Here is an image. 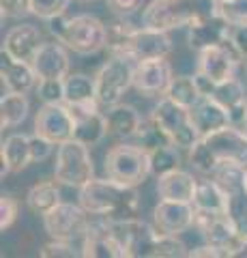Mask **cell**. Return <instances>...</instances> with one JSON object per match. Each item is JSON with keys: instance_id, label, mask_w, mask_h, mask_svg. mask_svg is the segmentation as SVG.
I'll list each match as a JSON object with an SVG mask.
<instances>
[{"instance_id": "obj_1", "label": "cell", "mask_w": 247, "mask_h": 258, "mask_svg": "<svg viewBox=\"0 0 247 258\" xmlns=\"http://www.w3.org/2000/svg\"><path fill=\"white\" fill-rule=\"evenodd\" d=\"M79 205L91 215L106 220H129L140 213L138 187L118 183L114 179H93L79 189Z\"/></svg>"}, {"instance_id": "obj_2", "label": "cell", "mask_w": 247, "mask_h": 258, "mask_svg": "<svg viewBox=\"0 0 247 258\" xmlns=\"http://www.w3.org/2000/svg\"><path fill=\"white\" fill-rule=\"evenodd\" d=\"M108 50L140 62L168 56L172 52V39L163 30L133 26L131 22L118 15V20L108 26Z\"/></svg>"}, {"instance_id": "obj_3", "label": "cell", "mask_w": 247, "mask_h": 258, "mask_svg": "<svg viewBox=\"0 0 247 258\" xmlns=\"http://www.w3.org/2000/svg\"><path fill=\"white\" fill-rule=\"evenodd\" d=\"M217 13L215 0H153L142 11V26L155 30H177Z\"/></svg>"}, {"instance_id": "obj_4", "label": "cell", "mask_w": 247, "mask_h": 258, "mask_svg": "<svg viewBox=\"0 0 247 258\" xmlns=\"http://www.w3.org/2000/svg\"><path fill=\"white\" fill-rule=\"evenodd\" d=\"M47 24L52 35L75 54L91 56L108 47V26L91 13L73 15V18L58 15Z\"/></svg>"}, {"instance_id": "obj_5", "label": "cell", "mask_w": 247, "mask_h": 258, "mask_svg": "<svg viewBox=\"0 0 247 258\" xmlns=\"http://www.w3.org/2000/svg\"><path fill=\"white\" fill-rule=\"evenodd\" d=\"M211 176L226 191V217L247 239V166L221 161Z\"/></svg>"}, {"instance_id": "obj_6", "label": "cell", "mask_w": 247, "mask_h": 258, "mask_svg": "<svg viewBox=\"0 0 247 258\" xmlns=\"http://www.w3.org/2000/svg\"><path fill=\"white\" fill-rule=\"evenodd\" d=\"M106 174L118 183L138 187L150 174V153L138 144H116L106 155Z\"/></svg>"}, {"instance_id": "obj_7", "label": "cell", "mask_w": 247, "mask_h": 258, "mask_svg": "<svg viewBox=\"0 0 247 258\" xmlns=\"http://www.w3.org/2000/svg\"><path fill=\"white\" fill-rule=\"evenodd\" d=\"M54 179L67 187L82 189L86 183L95 179V166L91 151L84 142L67 140L58 144L56 151V164H54Z\"/></svg>"}, {"instance_id": "obj_8", "label": "cell", "mask_w": 247, "mask_h": 258, "mask_svg": "<svg viewBox=\"0 0 247 258\" xmlns=\"http://www.w3.org/2000/svg\"><path fill=\"white\" fill-rule=\"evenodd\" d=\"M133 71H135V60L118 54H112L101 64V69L95 76L97 99L101 106L112 108L123 101L127 91L133 86Z\"/></svg>"}, {"instance_id": "obj_9", "label": "cell", "mask_w": 247, "mask_h": 258, "mask_svg": "<svg viewBox=\"0 0 247 258\" xmlns=\"http://www.w3.org/2000/svg\"><path fill=\"white\" fill-rule=\"evenodd\" d=\"M110 232L121 243L125 258H155L157 230L140 217L129 220H110Z\"/></svg>"}, {"instance_id": "obj_10", "label": "cell", "mask_w": 247, "mask_h": 258, "mask_svg": "<svg viewBox=\"0 0 247 258\" xmlns=\"http://www.w3.org/2000/svg\"><path fill=\"white\" fill-rule=\"evenodd\" d=\"M150 116L159 123V127L166 132L170 142L177 144V147L183 151H189L196 144V140L200 138L194 123H191L189 110L179 106L177 101H172L170 97H166V95L159 99V103L155 106Z\"/></svg>"}, {"instance_id": "obj_11", "label": "cell", "mask_w": 247, "mask_h": 258, "mask_svg": "<svg viewBox=\"0 0 247 258\" xmlns=\"http://www.w3.org/2000/svg\"><path fill=\"white\" fill-rule=\"evenodd\" d=\"M91 222V213L82 205L60 203L56 209H52L47 215H43V226L50 239L56 241H71L82 239Z\"/></svg>"}, {"instance_id": "obj_12", "label": "cell", "mask_w": 247, "mask_h": 258, "mask_svg": "<svg viewBox=\"0 0 247 258\" xmlns=\"http://www.w3.org/2000/svg\"><path fill=\"white\" fill-rule=\"evenodd\" d=\"M35 134L58 144L73 140L75 118L67 103H43L35 116Z\"/></svg>"}, {"instance_id": "obj_13", "label": "cell", "mask_w": 247, "mask_h": 258, "mask_svg": "<svg viewBox=\"0 0 247 258\" xmlns=\"http://www.w3.org/2000/svg\"><path fill=\"white\" fill-rule=\"evenodd\" d=\"M241 56L234 50V45L226 39L219 45H211L198 52V74L209 78L211 82H224L234 78L236 64H241Z\"/></svg>"}, {"instance_id": "obj_14", "label": "cell", "mask_w": 247, "mask_h": 258, "mask_svg": "<svg viewBox=\"0 0 247 258\" xmlns=\"http://www.w3.org/2000/svg\"><path fill=\"white\" fill-rule=\"evenodd\" d=\"M174 80L172 64L168 56H159V58H148L135 62L133 71V88L146 97L153 95H166Z\"/></svg>"}, {"instance_id": "obj_15", "label": "cell", "mask_w": 247, "mask_h": 258, "mask_svg": "<svg viewBox=\"0 0 247 258\" xmlns=\"http://www.w3.org/2000/svg\"><path fill=\"white\" fill-rule=\"evenodd\" d=\"M196 222L194 203H179V200H159L153 211V226L157 235H183Z\"/></svg>"}, {"instance_id": "obj_16", "label": "cell", "mask_w": 247, "mask_h": 258, "mask_svg": "<svg viewBox=\"0 0 247 258\" xmlns=\"http://www.w3.org/2000/svg\"><path fill=\"white\" fill-rule=\"evenodd\" d=\"M33 67L41 80H65L71 74V60H69V47L65 43L56 41H43L33 58Z\"/></svg>"}, {"instance_id": "obj_17", "label": "cell", "mask_w": 247, "mask_h": 258, "mask_svg": "<svg viewBox=\"0 0 247 258\" xmlns=\"http://www.w3.org/2000/svg\"><path fill=\"white\" fill-rule=\"evenodd\" d=\"M204 140L219 164L234 161V164L247 166V136L243 134V129L228 125L211 136H204Z\"/></svg>"}, {"instance_id": "obj_18", "label": "cell", "mask_w": 247, "mask_h": 258, "mask_svg": "<svg viewBox=\"0 0 247 258\" xmlns=\"http://www.w3.org/2000/svg\"><path fill=\"white\" fill-rule=\"evenodd\" d=\"M41 43H43L41 30H39L37 26H33V24H20V26L9 28V32L5 35L3 52L9 54L15 60L33 62L35 54H37Z\"/></svg>"}, {"instance_id": "obj_19", "label": "cell", "mask_w": 247, "mask_h": 258, "mask_svg": "<svg viewBox=\"0 0 247 258\" xmlns=\"http://www.w3.org/2000/svg\"><path fill=\"white\" fill-rule=\"evenodd\" d=\"M189 116H191V123H194L200 138L219 132V129H224L228 125H232L230 112L221 106V103L211 99V97H202V99L189 110Z\"/></svg>"}, {"instance_id": "obj_20", "label": "cell", "mask_w": 247, "mask_h": 258, "mask_svg": "<svg viewBox=\"0 0 247 258\" xmlns=\"http://www.w3.org/2000/svg\"><path fill=\"white\" fill-rule=\"evenodd\" d=\"M228 35H230V24L221 18L219 11L202 22H196L191 26H187V43L196 52L204 50V47H211V45L224 43Z\"/></svg>"}, {"instance_id": "obj_21", "label": "cell", "mask_w": 247, "mask_h": 258, "mask_svg": "<svg viewBox=\"0 0 247 258\" xmlns=\"http://www.w3.org/2000/svg\"><path fill=\"white\" fill-rule=\"evenodd\" d=\"M3 62H0V78H3V86L7 93H30L33 88L39 86V76L33 67V62L15 60L9 54H0Z\"/></svg>"}, {"instance_id": "obj_22", "label": "cell", "mask_w": 247, "mask_h": 258, "mask_svg": "<svg viewBox=\"0 0 247 258\" xmlns=\"http://www.w3.org/2000/svg\"><path fill=\"white\" fill-rule=\"evenodd\" d=\"M196 80H198V86H200L202 95L221 103L228 112L243 106L245 99H247L245 88L241 84V80H236V76L230 78V80H224V82H211V80L204 78L202 74H196Z\"/></svg>"}, {"instance_id": "obj_23", "label": "cell", "mask_w": 247, "mask_h": 258, "mask_svg": "<svg viewBox=\"0 0 247 258\" xmlns=\"http://www.w3.org/2000/svg\"><path fill=\"white\" fill-rule=\"evenodd\" d=\"M198 189V179L191 172L179 170L168 172L157 179V194L163 200H179V203H194Z\"/></svg>"}, {"instance_id": "obj_24", "label": "cell", "mask_w": 247, "mask_h": 258, "mask_svg": "<svg viewBox=\"0 0 247 258\" xmlns=\"http://www.w3.org/2000/svg\"><path fill=\"white\" fill-rule=\"evenodd\" d=\"M0 161H3V172L0 176L11 174V172H22L24 168H28L33 164L30 157V136L24 134H13L3 142L0 149Z\"/></svg>"}, {"instance_id": "obj_25", "label": "cell", "mask_w": 247, "mask_h": 258, "mask_svg": "<svg viewBox=\"0 0 247 258\" xmlns=\"http://www.w3.org/2000/svg\"><path fill=\"white\" fill-rule=\"evenodd\" d=\"M58 181H41L33 185L26 194V207L33 211L35 215H47L52 209H56L62 203V196H60V187H58Z\"/></svg>"}, {"instance_id": "obj_26", "label": "cell", "mask_w": 247, "mask_h": 258, "mask_svg": "<svg viewBox=\"0 0 247 258\" xmlns=\"http://www.w3.org/2000/svg\"><path fill=\"white\" fill-rule=\"evenodd\" d=\"M108 129L110 134L116 136L121 140H129L135 136L138 127L142 123V118L138 114V110L133 106H125V103H116L108 110Z\"/></svg>"}, {"instance_id": "obj_27", "label": "cell", "mask_w": 247, "mask_h": 258, "mask_svg": "<svg viewBox=\"0 0 247 258\" xmlns=\"http://www.w3.org/2000/svg\"><path fill=\"white\" fill-rule=\"evenodd\" d=\"M194 207L204 213H226V191L211 176L198 181V189L194 196Z\"/></svg>"}, {"instance_id": "obj_28", "label": "cell", "mask_w": 247, "mask_h": 258, "mask_svg": "<svg viewBox=\"0 0 247 258\" xmlns=\"http://www.w3.org/2000/svg\"><path fill=\"white\" fill-rule=\"evenodd\" d=\"M30 112V101L26 93H7L0 99V125L7 127H18L26 120Z\"/></svg>"}, {"instance_id": "obj_29", "label": "cell", "mask_w": 247, "mask_h": 258, "mask_svg": "<svg viewBox=\"0 0 247 258\" xmlns=\"http://www.w3.org/2000/svg\"><path fill=\"white\" fill-rule=\"evenodd\" d=\"M108 134H110L108 116L101 114V112H95V114H89V116L75 120L73 138L79 140V142H84L86 147H95V144H99Z\"/></svg>"}, {"instance_id": "obj_30", "label": "cell", "mask_w": 247, "mask_h": 258, "mask_svg": "<svg viewBox=\"0 0 247 258\" xmlns=\"http://www.w3.org/2000/svg\"><path fill=\"white\" fill-rule=\"evenodd\" d=\"M97 99V84L95 78L86 74H69L65 78V103L75 106V103H86Z\"/></svg>"}, {"instance_id": "obj_31", "label": "cell", "mask_w": 247, "mask_h": 258, "mask_svg": "<svg viewBox=\"0 0 247 258\" xmlns=\"http://www.w3.org/2000/svg\"><path fill=\"white\" fill-rule=\"evenodd\" d=\"M166 97H170V99L177 101L179 106L191 110L204 95L200 91V86H198L196 76H174Z\"/></svg>"}, {"instance_id": "obj_32", "label": "cell", "mask_w": 247, "mask_h": 258, "mask_svg": "<svg viewBox=\"0 0 247 258\" xmlns=\"http://www.w3.org/2000/svg\"><path fill=\"white\" fill-rule=\"evenodd\" d=\"M177 144H161V147H157L155 151H150V174L153 176H163L168 172H174L181 168V161H183V155Z\"/></svg>"}, {"instance_id": "obj_33", "label": "cell", "mask_w": 247, "mask_h": 258, "mask_svg": "<svg viewBox=\"0 0 247 258\" xmlns=\"http://www.w3.org/2000/svg\"><path fill=\"white\" fill-rule=\"evenodd\" d=\"M133 138H135V144H138V147L146 149L148 153L155 151L157 147H161V144H168L170 142V138L166 136V132L159 127V123H157L153 116L146 118V120H142Z\"/></svg>"}, {"instance_id": "obj_34", "label": "cell", "mask_w": 247, "mask_h": 258, "mask_svg": "<svg viewBox=\"0 0 247 258\" xmlns=\"http://www.w3.org/2000/svg\"><path fill=\"white\" fill-rule=\"evenodd\" d=\"M189 164L194 166L200 174H213L215 168L219 166V161L215 159V155L211 153L206 140L204 138H198L194 147L189 149Z\"/></svg>"}, {"instance_id": "obj_35", "label": "cell", "mask_w": 247, "mask_h": 258, "mask_svg": "<svg viewBox=\"0 0 247 258\" xmlns=\"http://www.w3.org/2000/svg\"><path fill=\"white\" fill-rule=\"evenodd\" d=\"M189 256L187 245L179 239V235H159L155 243V258H183Z\"/></svg>"}, {"instance_id": "obj_36", "label": "cell", "mask_w": 247, "mask_h": 258, "mask_svg": "<svg viewBox=\"0 0 247 258\" xmlns=\"http://www.w3.org/2000/svg\"><path fill=\"white\" fill-rule=\"evenodd\" d=\"M71 0H30V13L39 20L50 22L58 15H65Z\"/></svg>"}, {"instance_id": "obj_37", "label": "cell", "mask_w": 247, "mask_h": 258, "mask_svg": "<svg viewBox=\"0 0 247 258\" xmlns=\"http://www.w3.org/2000/svg\"><path fill=\"white\" fill-rule=\"evenodd\" d=\"M41 258H77L82 256V247H75V243L71 241H56L52 239L50 243H45L39 249Z\"/></svg>"}, {"instance_id": "obj_38", "label": "cell", "mask_w": 247, "mask_h": 258, "mask_svg": "<svg viewBox=\"0 0 247 258\" xmlns=\"http://www.w3.org/2000/svg\"><path fill=\"white\" fill-rule=\"evenodd\" d=\"M37 97L43 103H65V80H41Z\"/></svg>"}, {"instance_id": "obj_39", "label": "cell", "mask_w": 247, "mask_h": 258, "mask_svg": "<svg viewBox=\"0 0 247 258\" xmlns=\"http://www.w3.org/2000/svg\"><path fill=\"white\" fill-rule=\"evenodd\" d=\"M217 11L228 24H245L247 0H224V3H217Z\"/></svg>"}, {"instance_id": "obj_40", "label": "cell", "mask_w": 247, "mask_h": 258, "mask_svg": "<svg viewBox=\"0 0 247 258\" xmlns=\"http://www.w3.org/2000/svg\"><path fill=\"white\" fill-rule=\"evenodd\" d=\"M20 213V203L13 196H3L0 198V230H9L18 220Z\"/></svg>"}, {"instance_id": "obj_41", "label": "cell", "mask_w": 247, "mask_h": 258, "mask_svg": "<svg viewBox=\"0 0 247 258\" xmlns=\"http://www.w3.org/2000/svg\"><path fill=\"white\" fill-rule=\"evenodd\" d=\"M54 147H56V144L43 138V136H39V134L30 136V157H33V164L45 161L54 153Z\"/></svg>"}, {"instance_id": "obj_42", "label": "cell", "mask_w": 247, "mask_h": 258, "mask_svg": "<svg viewBox=\"0 0 247 258\" xmlns=\"http://www.w3.org/2000/svg\"><path fill=\"white\" fill-rule=\"evenodd\" d=\"M230 43L234 45V50L241 56V60H247V22L245 24H230Z\"/></svg>"}, {"instance_id": "obj_43", "label": "cell", "mask_w": 247, "mask_h": 258, "mask_svg": "<svg viewBox=\"0 0 247 258\" xmlns=\"http://www.w3.org/2000/svg\"><path fill=\"white\" fill-rule=\"evenodd\" d=\"M3 18H22L30 13V0H0Z\"/></svg>"}, {"instance_id": "obj_44", "label": "cell", "mask_w": 247, "mask_h": 258, "mask_svg": "<svg viewBox=\"0 0 247 258\" xmlns=\"http://www.w3.org/2000/svg\"><path fill=\"white\" fill-rule=\"evenodd\" d=\"M146 0H108V7L121 18H129L135 11L144 9Z\"/></svg>"}, {"instance_id": "obj_45", "label": "cell", "mask_w": 247, "mask_h": 258, "mask_svg": "<svg viewBox=\"0 0 247 258\" xmlns=\"http://www.w3.org/2000/svg\"><path fill=\"white\" fill-rule=\"evenodd\" d=\"M189 256L191 258H224L221 256L219 249H215L213 245L209 243H204L202 247H194V249H189Z\"/></svg>"}, {"instance_id": "obj_46", "label": "cell", "mask_w": 247, "mask_h": 258, "mask_svg": "<svg viewBox=\"0 0 247 258\" xmlns=\"http://www.w3.org/2000/svg\"><path fill=\"white\" fill-rule=\"evenodd\" d=\"M241 129H243V134H245V136H247V123H245V125H243V127H241Z\"/></svg>"}, {"instance_id": "obj_47", "label": "cell", "mask_w": 247, "mask_h": 258, "mask_svg": "<svg viewBox=\"0 0 247 258\" xmlns=\"http://www.w3.org/2000/svg\"><path fill=\"white\" fill-rule=\"evenodd\" d=\"M77 3H93V0H77Z\"/></svg>"}, {"instance_id": "obj_48", "label": "cell", "mask_w": 247, "mask_h": 258, "mask_svg": "<svg viewBox=\"0 0 247 258\" xmlns=\"http://www.w3.org/2000/svg\"><path fill=\"white\" fill-rule=\"evenodd\" d=\"M245 114H247V99H245Z\"/></svg>"}, {"instance_id": "obj_49", "label": "cell", "mask_w": 247, "mask_h": 258, "mask_svg": "<svg viewBox=\"0 0 247 258\" xmlns=\"http://www.w3.org/2000/svg\"><path fill=\"white\" fill-rule=\"evenodd\" d=\"M215 3H224V0H215Z\"/></svg>"}, {"instance_id": "obj_50", "label": "cell", "mask_w": 247, "mask_h": 258, "mask_svg": "<svg viewBox=\"0 0 247 258\" xmlns=\"http://www.w3.org/2000/svg\"><path fill=\"white\" fill-rule=\"evenodd\" d=\"M245 71H247V60H245Z\"/></svg>"}]
</instances>
